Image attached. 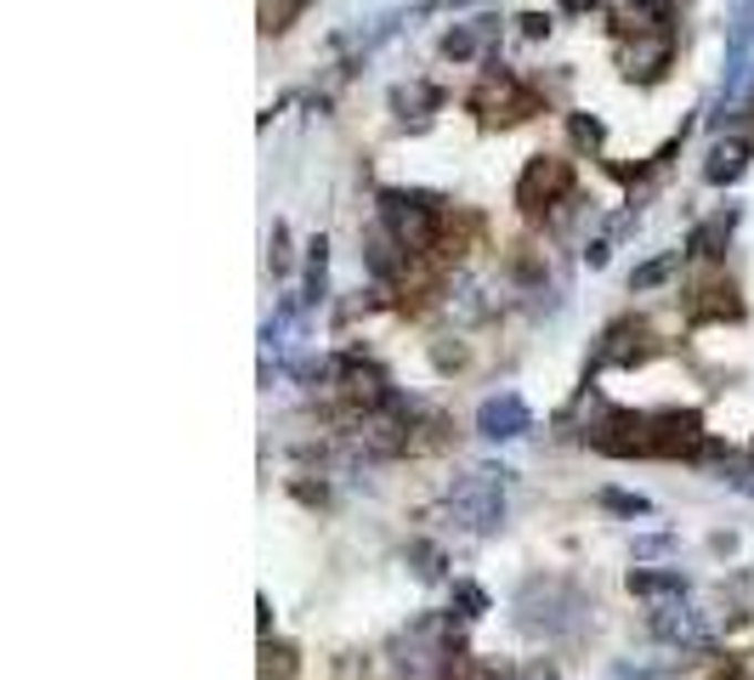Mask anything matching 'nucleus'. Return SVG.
I'll return each instance as SVG.
<instances>
[{
    "label": "nucleus",
    "instance_id": "obj_24",
    "mask_svg": "<svg viewBox=\"0 0 754 680\" xmlns=\"http://www.w3.org/2000/svg\"><path fill=\"white\" fill-rule=\"evenodd\" d=\"M443 96L432 91V85H397L392 91V109H437Z\"/></svg>",
    "mask_w": 754,
    "mask_h": 680
},
{
    "label": "nucleus",
    "instance_id": "obj_34",
    "mask_svg": "<svg viewBox=\"0 0 754 680\" xmlns=\"http://www.w3.org/2000/svg\"><path fill=\"white\" fill-rule=\"evenodd\" d=\"M715 680H743V674H737V669H732V674H715Z\"/></svg>",
    "mask_w": 754,
    "mask_h": 680
},
{
    "label": "nucleus",
    "instance_id": "obj_5",
    "mask_svg": "<svg viewBox=\"0 0 754 680\" xmlns=\"http://www.w3.org/2000/svg\"><path fill=\"white\" fill-rule=\"evenodd\" d=\"M710 436H703V414L698 409H658V414H647V454H664V460H675V454H698Z\"/></svg>",
    "mask_w": 754,
    "mask_h": 680
},
{
    "label": "nucleus",
    "instance_id": "obj_22",
    "mask_svg": "<svg viewBox=\"0 0 754 680\" xmlns=\"http://www.w3.org/2000/svg\"><path fill=\"white\" fill-rule=\"evenodd\" d=\"M607 511H619V516H652V499L647 494H624V488H601L596 494Z\"/></svg>",
    "mask_w": 754,
    "mask_h": 680
},
{
    "label": "nucleus",
    "instance_id": "obj_3",
    "mask_svg": "<svg viewBox=\"0 0 754 680\" xmlns=\"http://www.w3.org/2000/svg\"><path fill=\"white\" fill-rule=\"evenodd\" d=\"M381 221L397 233V245L409 256H420L437 238V199L432 193H409V187H381Z\"/></svg>",
    "mask_w": 754,
    "mask_h": 680
},
{
    "label": "nucleus",
    "instance_id": "obj_25",
    "mask_svg": "<svg viewBox=\"0 0 754 680\" xmlns=\"http://www.w3.org/2000/svg\"><path fill=\"white\" fill-rule=\"evenodd\" d=\"M454 607H459V618H483V612H488V590H477V585H454Z\"/></svg>",
    "mask_w": 754,
    "mask_h": 680
},
{
    "label": "nucleus",
    "instance_id": "obj_6",
    "mask_svg": "<svg viewBox=\"0 0 754 680\" xmlns=\"http://www.w3.org/2000/svg\"><path fill=\"white\" fill-rule=\"evenodd\" d=\"M585 436H590L596 454H612V460L647 454V414H636V409H601L585 425Z\"/></svg>",
    "mask_w": 754,
    "mask_h": 680
},
{
    "label": "nucleus",
    "instance_id": "obj_2",
    "mask_svg": "<svg viewBox=\"0 0 754 680\" xmlns=\"http://www.w3.org/2000/svg\"><path fill=\"white\" fill-rule=\"evenodd\" d=\"M516 612H523V629H534V636H568L585 618V601L561 578H528L523 596H516Z\"/></svg>",
    "mask_w": 754,
    "mask_h": 680
},
{
    "label": "nucleus",
    "instance_id": "obj_26",
    "mask_svg": "<svg viewBox=\"0 0 754 680\" xmlns=\"http://www.w3.org/2000/svg\"><path fill=\"white\" fill-rule=\"evenodd\" d=\"M272 272H290V227L285 221H272V250H267Z\"/></svg>",
    "mask_w": 754,
    "mask_h": 680
},
{
    "label": "nucleus",
    "instance_id": "obj_18",
    "mask_svg": "<svg viewBox=\"0 0 754 680\" xmlns=\"http://www.w3.org/2000/svg\"><path fill=\"white\" fill-rule=\"evenodd\" d=\"M296 669H301V658H296L290 641H261V674L256 680H296Z\"/></svg>",
    "mask_w": 754,
    "mask_h": 680
},
{
    "label": "nucleus",
    "instance_id": "obj_20",
    "mask_svg": "<svg viewBox=\"0 0 754 680\" xmlns=\"http://www.w3.org/2000/svg\"><path fill=\"white\" fill-rule=\"evenodd\" d=\"M409 567H414V578H420V585H437V578H443V550L432 545V539H414L409 545Z\"/></svg>",
    "mask_w": 754,
    "mask_h": 680
},
{
    "label": "nucleus",
    "instance_id": "obj_30",
    "mask_svg": "<svg viewBox=\"0 0 754 680\" xmlns=\"http://www.w3.org/2000/svg\"><path fill=\"white\" fill-rule=\"evenodd\" d=\"M607 680H675V674H658V669H612Z\"/></svg>",
    "mask_w": 754,
    "mask_h": 680
},
{
    "label": "nucleus",
    "instance_id": "obj_11",
    "mask_svg": "<svg viewBox=\"0 0 754 680\" xmlns=\"http://www.w3.org/2000/svg\"><path fill=\"white\" fill-rule=\"evenodd\" d=\"M675 34H636V45H624V74L630 80H658L670 69Z\"/></svg>",
    "mask_w": 754,
    "mask_h": 680
},
{
    "label": "nucleus",
    "instance_id": "obj_32",
    "mask_svg": "<svg viewBox=\"0 0 754 680\" xmlns=\"http://www.w3.org/2000/svg\"><path fill=\"white\" fill-rule=\"evenodd\" d=\"M516 680H556V669H550V663H534V669H523Z\"/></svg>",
    "mask_w": 754,
    "mask_h": 680
},
{
    "label": "nucleus",
    "instance_id": "obj_33",
    "mask_svg": "<svg viewBox=\"0 0 754 680\" xmlns=\"http://www.w3.org/2000/svg\"><path fill=\"white\" fill-rule=\"evenodd\" d=\"M561 7H568V12H585V7H596V0H561Z\"/></svg>",
    "mask_w": 754,
    "mask_h": 680
},
{
    "label": "nucleus",
    "instance_id": "obj_16",
    "mask_svg": "<svg viewBox=\"0 0 754 680\" xmlns=\"http://www.w3.org/2000/svg\"><path fill=\"white\" fill-rule=\"evenodd\" d=\"M732 233H737V210H721V216H710V221H698V227L686 233V256H698V261L726 256Z\"/></svg>",
    "mask_w": 754,
    "mask_h": 680
},
{
    "label": "nucleus",
    "instance_id": "obj_27",
    "mask_svg": "<svg viewBox=\"0 0 754 680\" xmlns=\"http://www.w3.org/2000/svg\"><path fill=\"white\" fill-rule=\"evenodd\" d=\"M670 545H675L670 533H647V539H636V561H641V556H664Z\"/></svg>",
    "mask_w": 754,
    "mask_h": 680
},
{
    "label": "nucleus",
    "instance_id": "obj_1",
    "mask_svg": "<svg viewBox=\"0 0 754 680\" xmlns=\"http://www.w3.org/2000/svg\"><path fill=\"white\" fill-rule=\"evenodd\" d=\"M505 482H510L505 465H477V471H465L454 488H448V511L459 516V527H471V533H494V527L505 522Z\"/></svg>",
    "mask_w": 754,
    "mask_h": 680
},
{
    "label": "nucleus",
    "instance_id": "obj_21",
    "mask_svg": "<svg viewBox=\"0 0 754 680\" xmlns=\"http://www.w3.org/2000/svg\"><path fill=\"white\" fill-rule=\"evenodd\" d=\"M568 136L579 142V148H585V154H596V148H601V142H607V125H601L596 114H568Z\"/></svg>",
    "mask_w": 754,
    "mask_h": 680
},
{
    "label": "nucleus",
    "instance_id": "obj_12",
    "mask_svg": "<svg viewBox=\"0 0 754 680\" xmlns=\"http://www.w3.org/2000/svg\"><path fill=\"white\" fill-rule=\"evenodd\" d=\"M363 261H369V272H374V278H392V272L409 261V250L397 245V233H392L381 216H374V221L363 227Z\"/></svg>",
    "mask_w": 754,
    "mask_h": 680
},
{
    "label": "nucleus",
    "instance_id": "obj_28",
    "mask_svg": "<svg viewBox=\"0 0 754 680\" xmlns=\"http://www.w3.org/2000/svg\"><path fill=\"white\" fill-rule=\"evenodd\" d=\"M516 23H523V34H528V40H545V34H550V18H545V12H523Z\"/></svg>",
    "mask_w": 754,
    "mask_h": 680
},
{
    "label": "nucleus",
    "instance_id": "obj_29",
    "mask_svg": "<svg viewBox=\"0 0 754 680\" xmlns=\"http://www.w3.org/2000/svg\"><path fill=\"white\" fill-rule=\"evenodd\" d=\"M471 680H516V674H510V669H499V663H488V658H483V663H471Z\"/></svg>",
    "mask_w": 754,
    "mask_h": 680
},
{
    "label": "nucleus",
    "instance_id": "obj_7",
    "mask_svg": "<svg viewBox=\"0 0 754 680\" xmlns=\"http://www.w3.org/2000/svg\"><path fill=\"white\" fill-rule=\"evenodd\" d=\"M748 52H754V0H732L726 18V69H721V96H732L748 74Z\"/></svg>",
    "mask_w": 754,
    "mask_h": 680
},
{
    "label": "nucleus",
    "instance_id": "obj_14",
    "mask_svg": "<svg viewBox=\"0 0 754 680\" xmlns=\"http://www.w3.org/2000/svg\"><path fill=\"white\" fill-rule=\"evenodd\" d=\"M494 34H499V18H471V23H454L448 34H443V58L448 63H471L483 52V45H494Z\"/></svg>",
    "mask_w": 754,
    "mask_h": 680
},
{
    "label": "nucleus",
    "instance_id": "obj_10",
    "mask_svg": "<svg viewBox=\"0 0 754 680\" xmlns=\"http://www.w3.org/2000/svg\"><path fill=\"white\" fill-rule=\"evenodd\" d=\"M647 358V323L624 318V323H612L601 334V352H596V369H630Z\"/></svg>",
    "mask_w": 754,
    "mask_h": 680
},
{
    "label": "nucleus",
    "instance_id": "obj_31",
    "mask_svg": "<svg viewBox=\"0 0 754 680\" xmlns=\"http://www.w3.org/2000/svg\"><path fill=\"white\" fill-rule=\"evenodd\" d=\"M585 261H590V267H607V238H596V245H585Z\"/></svg>",
    "mask_w": 754,
    "mask_h": 680
},
{
    "label": "nucleus",
    "instance_id": "obj_15",
    "mask_svg": "<svg viewBox=\"0 0 754 680\" xmlns=\"http://www.w3.org/2000/svg\"><path fill=\"white\" fill-rule=\"evenodd\" d=\"M630 596H641V601H681L686 596V573L681 567H630Z\"/></svg>",
    "mask_w": 754,
    "mask_h": 680
},
{
    "label": "nucleus",
    "instance_id": "obj_8",
    "mask_svg": "<svg viewBox=\"0 0 754 680\" xmlns=\"http://www.w3.org/2000/svg\"><path fill=\"white\" fill-rule=\"evenodd\" d=\"M534 431V409L516 398V392H499L477 409V436H488V443H516V436Z\"/></svg>",
    "mask_w": 754,
    "mask_h": 680
},
{
    "label": "nucleus",
    "instance_id": "obj_13",
    "mask_svg": "<svg viewBox=\"0 0 754 680\" xmlns=\"http://www.w3.org/2000/svg\"><path fill=\"white\" fill-rule=\"evenodd\" d=\"M748 159H754V148H748L743 136H721L715 148H710V159H703V182H715V187H732V182H743Z\"/></svg>",
    "mask_w": 754,
    "mask_h": 680
},
{
    "label": "nucleus",
    "instance_id": "obj_9",
    "mask_svg": "<svg viewBox=\"0 0 754 680\" xmlns=\"http://www.w3.org/2000/svg\"><path fill=\"white\" fill-rule=\"evenodd\" d=\"M652 636L664 641V647H681V652H710L715 636H710V624H703V612L692 607H664V612H652Z\"/></svg>",
    "mask_w": 754,
    "mask_h": 680
},
{
    "label": "nucleus",
    "instance_id": "obj_17",
    "mask_svg": "<svg viewBox=\"0 0 754 680\" xmlns=\"http://www.w3.org/2000/svg\"><path fill=\"white\" fill-rule=\"evenodd\" d=\"M323 296H329V238L318 233L312 245H307V296H301V301L318 307Z\"/></svg>",
    "mask_w": 754,
    "mask_h": 680
},
{
    "label": "nucleus",
    "instance_id": "obj_19",
    "mask_svg": "<svg viewBox=\"0 0 754 680\" xmlns=\"http://www.w3.org/2000/svg\"><path fill=\"white\" fill-rule=\"evenodd\" d=\"M675 267H681V250L652 256V261H641V267L630 272V289H658V284H670V278H675Z\"/></svg>",
    "mask_w": 754,
    "mask_h": 680
},
{
    "label": "nucleus",
    "instance_id": "obj_4",
    "mask_svg": "<svg viewBox=\"0 0 754 680\" xmlns=\"http://www.w3.org/2000/svg\"><path fill=\"white\" fill-rule=\"evenodd\" d=\"M574 199V165L568 159H528L523 182H516V205H523L528 216L550 210V205H568Z\"/></svg>",
    "mask_w": 754,
    "mask_h": 680
},
{
    "label": "nucleus",
    "instance_id": "obj_23",
    "mask_svg": "<svg viewBox=\"0 0 754 680\" xmlns=\"http://www.w3.org/2000/svg\"><path fill=\"white\" fill-rule=\"evenodd\" d=\"M715 301H703V307H692V318H743V301L732 296V289H710Z\"/></svg>",
    "mask_w": 754,
    "mask_h": 680
}]
</instances>
